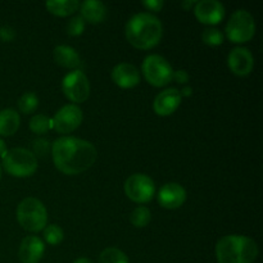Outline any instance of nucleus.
<instances>
[{
    "label": "nucleus",
    "mask_w": 263,
    "mask_h": 263,
    "mask_svg": "<svg viewBox=\"0 0 263 263\" xmlns=\"http://www.w3.org/2000/svg\"><path fill=\"white\" fill-rule=\"evenodd\" d=\"M197 20L204 25H217L225 17V7L217 0H200L194 5Z\"/></svg>",
    "instance_id": "obj_11"
},
{
    "label": "nucleus",
    "mask_w": 263,
    "mask_h": 263,
    "mask_svg": "<svg viewBox=\"0 0 263 263\" xmlns=\"http://www.w3.org/2000/svg\"><path fill=\"white\" fill-rule=\"evenodd\" d=\"M45 7L51 14L66 17L79 9L80 3L77 0H50L45 3Z\"/></svg>",
    "instance_id": "obj_20"
},
{
    "label": "nucleus",
    "mask_w": 263,
    "mask_h": 263,
    "mask_svg": "<svg viewBox=\"0 0 263 263\" xmlns=\"http://www.w3.org/2000/svg\"><path fill=\"white\" fill-rule=\"evenodd\" d=\"M193 5H195V2H193V0H187V2H182L181 3V7L184 8V9L189 10L190 8L193 7Z\"/></svg>",
    "instance_id": "obj_33"
},
{
    "label": "nucleus",
    "mask_w": 263,
    "mask_h": 263,
    "mask_svg": "<svg viewBox=\"0 0 263 263\" xmlns=\"http://www.w3.org/2000/svg\"><path fill=\"white\" fill-rule=\"evenodd\" d=\"M125 193L133 202L148 203L156 194L154 181L145 174H134L126 180Z\"/></svg>",
    "instance_id": "obj_9"
},
{
    "label": "nucleus",
    "mask_w": 263,
    "mask_h": 263,
    "mask_svg": "<svg viewBox=\"0 0 263 263\" xmlns=\"http://www.w3.org/2000/svg\"><path fill=\"white\" fill-rule=\"evenodd\" d=\"M99 263H130L127 256L118 248H105L100 253Z\"/></svg>",
    "instance_id": "obj_23"
},
{
    "label": "nucleus",
    "mask_w": 263,
    "mask_h": 263,
    "mask_svg": "<svg viewBox=\"0 0 263 263\" xmlns=\"http://www.w3.org/2000/svg\"><path fill=\"white\" fill-rule=\"evenodd\" d=\"M45 252V246L39 236H26L18 249V258L21 263H39Z\"/></svg>",
    "instance_id": "obj_15"
},
{
    "label": "nucleus",
    "mask_w": 263,
    "mask_h": 263,
    "mask_svg": "<svg viewBox=\"0 0 263 263\" xmlns=\"http://www.w3.org/2000/svg\"><path fill=\"white\" fill-rule=\"evenodd\" d=\"M5 152H7V146H5L4 141L0 139V158H3V156L5 154Z\"/></svg>",
    "instance_id": "obj_34"
},
{
    "label": "nucleus",
    "mask_w": 263,
    "mask_h": 263,
    "mask_svg": "<svg viewBox=\"0 0 263 263\" xmlns=\"http://www.w3.org/2000/svg\"><path fill=\"white\" fill-rule=\"evenodd\" d=\"M181 104V94L175 87L163 90L156 97L153 103L154 112L158 116L166 117V116L172 115Z\"/></svg>",
    "instance_id": "obj_14"
},
{
    "label": "nucleus",
    "mask_w": 263,
    "mask_h": 263,
    "mask_svg": "<svg viewBox=\"0 0 263 263\" xmlns=\"http://www.w3.org/2000/svg\"><path fill=\"white\" fill-rule=\"evenodd\" d=\"M258 247L253 239L244 235H226L216 246L218 263H253Z\"/></svg>",
    "instance_id": "obj_3"
},
{
    "label": "nucleus",
    "mask_w": 263,
    "mask_h": 263,
    "mask_svg": "<svg viewBox=\"0 0 263 263\" xmlns=\"http://www.w3.org/2000/svg\"><path fill=\"white\" fill-rule=\"evenodd\" d=\"M73 263H92V262L87 258H77Z\"/></svg>",
    "instance_id": "obj_35"
},
{
    "label": "nucleus",
    "mask_w": 263,
    "mask_h": 263,
    "mask_svg": "<svg viewBox=\"0 0 263 263\" xmlns=\"http://www.w3.org/2000/svg\"><path fill=\"white\" fill-rule=\"evenodd\" d=\"M163 36L162 22L151 13H136L126 25V37L136 49L149 50L159 44Z\"/></svg>",
    "instance_id": "obj_2"
},
{
    "label": "nucleus",
    "mask_w": 263,
    "mask_h": 263,
    "mask_svg": "<svg viewBox=\"0 0 263 263\" xmlns=\"http://www.w3.org/2000/svg\"><path fill=\"white\" fill-rule=\"evenodd\" d=\"M14 36L15 32L10 26H3V27H0V39H2L3 41L9 43V41H12L13 39H14Z\"/></svg>",
    "instance_id": "obj_29"
},
{
    "label": "nucleus",
    "mask_w": 263,
    "mask_h": 263,
    "mask_svg": "<svg viewBox=\"0 0 263 263\" xmlns=\"http://www.w3.org/2000/svg\"><path fill=\"white\" fill-rule=\"evenodd\" d=\"M21 117L17 110L12 108L0 110V135L2 136H12L17 133L20 128Z\"/></svg>",
    "instance_id": "obj_19"
},
{
    "label": "nucleus",
    "mask_w": 263,
    "mask_h": 263,
    "mask_svg": "<svg viewBox=\"0 0 263 263\" xmlns=\"http://www.w3.org/2000/svg\"><path fill=\"white\" fill-rule=\"evenodd\" d=\"M82 110L76 104H67L62 107L51 118V127L59 134H69L76 130L82 122Z\"/></svg>",
    "instance_id": "obj_10"
},
{
    "label": "nucleus",
    "mask_w": 263,
    "mask_h": 263,
    "mask_svg": "<svg viewBox=\"0 0 263 263\" xmlns=\"http://www.w3.org/2000/svg\"><path fill=\"white\" fill-rule=\"evenodd\" d=\"M113 82L122 89H131L140 82V72L134 64L120 63L112 69Z\"/></svg>",
    "instance_id": "obj_16"
},
{
    "label": "nucleus",
    "mask_w": 263,
    "mask_h": 263,
    "mask_svg": "<svg viewBox=\"0 0 263 263\" xmlns=\"http://www.w3.org/2000/svg\"><path fill=\"white\" fill-rule=\"evenodd\" d=\"M51 157L58 171L79 175L92 167L98 158L97 148L90 141L73 136H62L51 144Z\"/></svg>",
    "instance_id": "obj_1"
},
{
    "label": "nucleus",
    "mask_w": 263,
    "mask_h": 263,
    "mask_svg": "<svg viewBox=\"0 0 263 263\" xmlns=\"http://www.w3.org/2000/svg\"><path fill=\"white\" fill-rule=\"evenodd\" d=\"M30 128L32 133L43 135L51 128V120L45 115H35L30 120Z\"/></svg>",
    "instance_id": "obj_24"
},
{
    "label": "nucleus",
    "mask_w": 263,
    "mask_h": 263,
    "mask_svg": "<svg viewBox=\"0 0 263 263\" xmlns=\"http://www.w3.org/2000/svg\"><path fill=\"white\" fill-rule=\"evenodd\" d=\"M0 179H2V168H0Z\"/></svg>",
    "instance_id": "obj_36"
},
{
    "label": "nucleus",
    "mask_w": 263,
    "mask_h": 263,
    "mask_svg": "<svg viewBox=\"0 0 263 263\" xmlns=\"http://www.w3.org/2000/svg\"><path fill=\"white\" fill-rule=\"evenodd\" d=\"M39 107V98L35 92H25L18 100V109L25 115L33 113Z\"/></svg>",
    "instance_id": "obj_22"
},
{
    "label": "nucleus",
    "mask_w": 263,
    "mask_h": 263,
    "mask_svg": "<svg viewBox=\"0 0 263 263\" xmlns=\"http://www.w3.org/2000/svg\"><path fill=\"white\" fill-rule=\"evenodd\" d=\"M202 40L210 46H218L223 43V35L218 28L208 27L203 31Z\"/></svg>",
    "instance_id": "obj_26"
},
{
    "label": "nucleus",
    "mask_w": 263,
    "mask_h": 263,
    "mask_svg": "<svg viewBox=\"0 0 263 263\" xmlns=\"http://www.w3.org/2000/svg\"><path fill=\"white\" fill-rule=\"evenodd\" d=\"M152 220V213L149 208L144 207V205H139L135 210L131 212L130 221L135 228H145Z\"/></svg>",
    "instance_id": "obj_21"
},
{
    "label": "nucleus",
    "mask_w": 263,
    "mask_h": 263,
    "mask_svg": "<svg viewBox=\"0 0 263 263\" xmlns=\"http://www.w3.org/2000/svg\"><path fill=\"white\" fill-rule=\"evenodd\" d=\"M17 221L22 229L30 233L44 230L48 222V211L36 198H26L17 207Z\"/></svg>",
    "instance_id": "obj_4"
},
{
    "label": "nucleus",
    "mask_w": 263,
    "mask_h": 263,
    "mask_svg": "<svg viewBox=\"0 0 263 263\" xmlns=\"http://www.w3.org/2000/svg\"><path fill=\"white\" fill-rule=\"evenodd\" d=\"M3 167L14 177H30L37 170V158L25 148H13L3 156Z\"/></svg>",
    "instance_id": "obj_5"
},
{
    "label": "nucleus",
    "mask_w": 263,
    "mask_h": 263,
    "mask_svg": "<svg viewBox=\"0 0 263 263\" xmlns=\"http://www.w3.org/2000/svg\"><path fill=\"white\" fill-rule=\"evenodd\" d=\"M143 5L145 8H148L149 10H153V12H159V10L163 8L164 3L162 0H145L143 2Z\"/></svg>",
    "instance_id": "obj_31"
},
{
    "label": "nucleus",
    "mask_w": 263,
    "mask_h": 263,
    "mask_svg": "<svg viewBox=\"0 0 263 263\" xmlns=\"http://www.w3.org/2000/svg\"><path fill=\"white\" fill-rule=\"evenodd\" d=\"M186 200V190L177 182L163 185L158 193V203L166 210H176Z\"/></svg>",
    "instance_id": "obj_13"
},
{
    "label": "nucleus",
    "mask_w": 263,
    "mask_h": 263,
    "mask_svg": "<svg viewBox=\"0 0 263 263\" xmlns=\"http://www.w3.org/2000/svg\"><path fill=\"white\" fill-rule=\"evenodd\" d=\"M62 91L73 103H84L90 97V82L81 69L67 73L62 81Z\"/></svg>",
    "instance_id": "obj_8"
},
{
    "label": "nucleus",
    "mask_w": 263,
    "mask_h": 263,
    "mask_svg": "<svg viewBox=\"0 0 263 263\" xmlns=\"http://www.w3.org/2000/svg\"><path fill=\"white\" fill-rule=\"evenodd\" d=\"M144 77L151 85L156 87L166 86L171 82L174 69L166 58L158 55V54H151L146 57L143 62Z\"/></svg>",
    "instance_id": "obj_7"
},
{
    "label": "nucleus",
    "mask_w": 263,
    "mask_h": 263,
    "mask_svg": "<svg viewBox=\"0 0 263 263\" xmlns=\"http://www.w3.org/2000/svg\"><path fill=\"white\" fill-rule=\"evenodd\" d=\"M54 61L58 66L64 67V68L73 69L79 68L81 66V58L79 53L74 50L72 46L68 45H58L54 48L53 51Z\"/></svg>",
    "instance_id": "obj_18"
},
{
    "label": "nucleus",
    "mask_w": 263,
    "mask_h": 263,
    "mask_svg": "<svg viewBox=\"0 0 263 263\" xmlns=\"http://www.w3.org/2000/svg\"><path fill=\"white\" fill-rule=\"evenodd\" d=\"M190 76L185 69H179V71H174V74H172V80L177 82L180 85H184L189 81Z\"/></svg>",
    "instance_id": "obj_30"
},
{
    "label": "nucleus",
    "mask_w": 263,
    "mask_h": 263,
    "mask_svg": "<svg viewBox=\"0 0 263 263\" xmlns=\"http://www.w3.org/2000/svg\"><path fill=\"white\" fill-rule=\"evenodd\" d=\"M49 149H50V143L45 139H36L32 143V153L35 157L46 156L49 153Z\"/></svg>",
    "instance_id": "obj_28"
},
{
    "label": "nucleus",
    "mask_w": 263,
    "mask_h": 263,
    "mask_svg": "<svg viewBox=\"0 0 263 263\" xmlns=\"http://www.w3.org/2000/svg\"><path fill=\"white\" fill-rule=\"evenodd\" d=\"M225 31L231 43H248L256 33V22H254L253 15L247 10L238 9L233 13L229 20Z\"/></svg>",
    "instance_id": "obj_6"
},
{
    "label": "nucleus",
    "mask_w": 263,
    "mask_h": 263,
    "mask_svg": "<svg viewBox=\"0 0 263 263\" xmlns=\"http://www.w3.org/2000/svg\"><path fill=\"white\" fill-rule=\"evenodd\" d=\"M180 94H181V98L182 97H190V95L193 94V89L190 86H185L184 89L180 91Z\"/></svg>",
    "instance_id": "obj_32"
},
{
    "label": "nucleus",
    "mask_w": 263,
    "mask_h": 263,
    "mask_svg": "<svg viewBox=\"0 0 263 263\" xmlns=\"http://www.w3.org/2000/svg\"><path fill=\"white\" fill-rule=\"evenodd\" d=\"M64 238V233L61 226L58 225H49L44 229V239L46 243L50 246H58L62 243Z\"/></svg>",
    "instance_id": "obj_25"
},
{
    "label": "nucleus",
    "mask_w": 263,
    "mask_h": 263,
    "mask_svg": "<svg viewBox=\"0 0 263 263\" xmlns=\"http://www.w3.org/2000/svg\"><path fill=\"white\" fill-rule=\"evenodd\" d=\"M228 64L230 71L236 76H248L254 66L253 54L244 46L234 48L228 57Z\"/></svg>",
    "instance_id": "obj_12"
},
{
    "label": "nucleus",
    "mask_w": 263,
    "mask_h": 263,
    "mask_svg": "<svg viewBox=\"0 0 263 263\" xmlns=\"http://www.w3.org/2000/svg\"><path fill=\"white\" fill-rule=\"evenodd\" d=\"M85 30V21L82 20L81 15L71 18L67 23V33L71 36H80Z\"/></svg>",
    "instance_id": "obj_27"
},
{
    "label": "nucleus",
    "mask_w": 263,
    "mask_h": 263,
    "mask_svg": "<svg viewBox=\"0 0 263 263\" xmlns=\"http://www.w3.org/2000/svg\"><path fill=\"white\" fill-rule=\"evenodd\" d=\"M80 12L82 20L90 23H102L107 17V7L98 0H85L80 4Z\"/></svg>",
    "instance_id": "obj_17"
}]
</instances>
